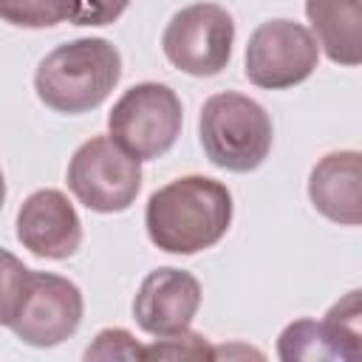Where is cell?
<instances>
[{"instance_id": "4", "label": "cell", "mask_w": 362, "mask_h": 362, "mask_svg": "<svg viewBox=\"0 0 362 362\" xmlns=\"http://www.w3.org/2000/svg\"><path fill=\"white\" fill-rule=\"evenodd\" d=\"M184 107L178 93L161 82L127 88L107 113L110 139L139 161L161 158L181 136Z\"/></svg>"}, {"instance_id": "20", "label": "cell", "mask_w": 362, "mask_h": 362, "mask_svg": "<svg viewBox=\"0 0 362 362\" xmlns=\"http://www.w3.org/2000/svg\"><path fill=\"white\" fill-rule=\"evenodd\" d=\"M3 201H6V178H3V170H0V209H3Z\"/></svg>"}, {"instance_id": "11", "label": "cell", "mask_w": 362, "mask_h": 362, "mask_svg": "<svg viewBox=\"0 0 362 362\" xmlns=\"http://www.w3.org/2000/svg\"><path fill=\"white\" fill-rule=\"evenodd\" d=\"M308 198L314 209L339 223H362V156L356 150H337L322 156L308 175Z\"/></svg>"}, {"instance_id": "3", "label": "cell", "mask_w": 362, "mask_h": 362, "mask_svg": "<svg viewBox=\"0 0 362 362\" xmlns=\"http://www.w3.org/2000/svg\"><path fill=\"white\" fill-rule=\"evenodd\" d=\"M198 139L215 167L229 173H252L272 153V116L260 102L243 93H212L198 116Z\"/></svg>"}, {"instance_id": "17", "label": "cell", "mask_w": 362, "mask_h": 362, "mask_svg": "<svg viewBox=\"0 0 362 362\" xmlns=\"http://www.w3.org/2000/svg\"><path fill=\"white\" fill-rule=\"evenodd\" d=\"M28 272L31 269L20 257H14L11 252L0 249V325L11 322V317H14L17 305H20Z\"/></svg>"}, {"instance_id": "14", "label": "cell", "mask_w": 362, "mask_h": 362, "mask_svg": "<svg viewBox=\"0 0 362 362\" xmlns=\"http://www.w3.org/2000/svg\"><path fill=\"white\" fill-rule=\"evenodd\" d=\"M362 305H359V288L348 291L339 303H334L325 314V328L331 331L339 354L345 362L362 359Z\"/></svg>"}, {"instance_id": "18", "label": "cell", "mask_w": 362, "mask_h": 362, "mask_svg": "<svg viewBox=\"0 0 362 362\" xmlns=\"http://www.w3.org/2000/svg\"><path fill=\"white\" fill-rule=\"evenodd\" d=\"M127 6L130 0H62V17L71 25H110Z\"/></svg>"}, {"instance_id": "19", "label": "cell", "mask_w": 362, "mask_h": 362, "mask_svg": "<svg viewBox=\"0 0 362 362\" xmlns=\"http://www.w3.org/2000/svg\"><path fill=\"white\" fill-rule=\"evenodd\" d=\"M85 359H141V345L124 328H105L88 345Z\"/></svg>"}, {"instance_id": "7", "label": "cell", "mask_w": 362, "mask_h": 362, "mask_svg": "<svg viewBox=\"0 0 362 362\" xmlns=\"http://www.w3.org/2000/svg\"><path fill=\"white\" fill-rule=\"evenodd\" d=\"M320 62L314 34L294 20H266L246 42V79L266 90H286L305 82Z\"/></svg>"}, {"instance_id": "13", "label": "cell", "mask_w": 362, "mask_h": 362, "mask_svg": "<svg viewBox=\"0 0 362 362\" xmlns=\"http://www.w3.org/2000/svg\"><path fill=\"white\" fill-rule=\"evenodd\" d=\"M277 356L286 362H322V359H342L331 331L325 322L317 320H294L277 337Z\"/></svg>"}, {"instance_id": "8", "label": "cell", "mask_w": 362, "mask_h": 362, "mask_svg": "<svg viewBox=\"0 0 362 362\" xmlns=\"http://www.w3.org/2000/svg\"><path fill=\"white\" fill-rule=\"evenodd\" d=\"M82 311V291L74 280L51 272H28L20 305L8 328L25 345L54 348L76 334Z\"/></svg>"}, {"instance_id": "2", "label": "cell", "mask_w": 362, "mask_h": 362, "mask_svg": "<svg viewBox=\"0 0 362 362\" xmlns=\"http://www.w3.org/2000/svg\"><path fill=\"white\" fill-rule=\"evenodd\" d=\"M122 79V54L110 40L79 37L42 57L34 74L40 102L57 113L96 110Z\"/></svg>"}, {"instance_id": "6", "label": "cell", "mask_w": 362, "mask_h": 362, "mask_svg": "<svg viewBox=\"0 0 362 362\" xmlns=\"http://www.w3.org/2000/svg\"><path fill=\"white\" fill-rule=\"evenodd\" d=\"M235 20L218 3H192L175 11L161 34L164 57L189 76H215L232 59Z\"/></svg>"}, {"instance_id": "1", "label": "cell", "mask_w": 362, "mask_h": 362, "mask_svg": "<svg viewBox=\"0 0 362 362\" xmlns=\"http://www.w3.org/2000/svg\"><path fill=\"white\" fill-rule=\"evenodd\" d=\"M144 226L150 243L161 252H204L232 226V192L209 175L175 178L147 198Z\"/></svg>"}, {"instance_id": "10", "label": "cell", "mask_w": 362, "mask_h": 362, "mask_svg": "<svg viewBox=\"0 0 362 362\" xmlns=\"http://www.w3.org/2000/svg\"><path fill=\"white\" fill-rule=\"evenodd\" d=\"M17 240L37 257L65 260L82 243V221L59 189L31 192L17 212Z\"/></svg>"}, {"instance_id": "5", "label": "cell", "mask_w": 362, "mask_h": 362, "mask_svg": "<svg viewBox=\"0 0 362 362\" xmlns=\"http://www.w3.org/2000/svg\"><path fill=\"white\" fill-rule=\"evenodd\" d=\"M68 189L90 212H124L141 189V161L124 153L110 136L79 144L68 161Z\"/></svg>"}, {"instance_id": "15", "label": "cell", "mask_w": 362, "mask_h": 362, "mask_svg": "<svg viewBox=\"0 0 362 362\" xmlns=\"http://www.w3.org/2000/svg\"><path fill=\"white\" fill-rule=\"evenodd\" d=\"M0 20L17 28H51L62 23V0H0Z\"/></svg>"}, {"instance_id": "12", "label": "cell", "mask_w": 362, "mask_h": 362, "mask_svg": "<svg viewBox=\"0 0 362 362\" xmlns=\"http://www.w3.org/2000/svg\"><path fill=\"white\" fill-rule=\"evenodd\" d=\"M305 17L331 62L345 68L362 62V0H305Z\"/></svg>"}, {"instance_id": "16", "label": "cell", "mask_w": 362, "mask_h": 362, "mask_svg": "<svg viewBox=\"0 0 362 362\" xmlns=\"http://www.w3.org/2000/svg\"><path fill=\"white\" fill-rule=\"evenodd\" d=\"M141 359H212V348L206 337L187 328L170 337H156V342L141 348Z\"/></svg>"}, {"instance_id": "9", "label": "cell", "mask_w": 362, "mask_h": 362, "mask_svg": "<svg viewBox=\"0 0 362 362\" xmlns=\"http://www.w3.org/2000/svg\"><path fill=\"white\" fill-rule=\"evenodd\" d=\"M201 308V283L175 266L153 269L133 300V320L150 337L187 331Z\"/></svg>"}]
</instances>
